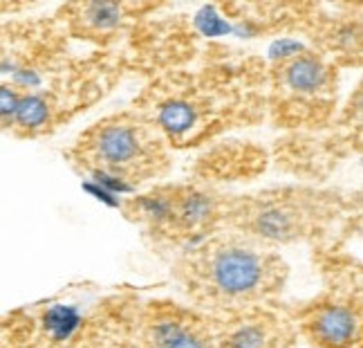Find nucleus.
<instances>
[{"label":"nucleus","mask_w":363,"mask_h":348,"mask_svg":"<svg viewBox=\"0 0 363 348\" xmlns=\"http://www.w3.org/2000/svg\"><path fill=\"white\" fill-rule=\"evenodd\" d=\"M25 92H27L25 88H21L18 83H13L9 79L0 81V131L3 133H7Z\"/></svg>","instance_id":"obj_15"},{"label":"nucleus","mask_w":363,"mask_h":348,"mask_svg":"<svg viewBox=\"0 0 363 348\" xmlns=\"http://www.w3.org/2000/svg\"><path fill=\"white\" fill-rule=\"evenodd\" d=\"M144 299L110 290L94 299H50L0 317V348H135Z\"/></svg>","instance_id":"obj_3"},{"label":"nucleus","mask_w":363,"mask_h":348,"mask_svg":"<svg viewBox=\"0 0 363 348\" xmlns=\"http://www.w3.org/2000/svg\"><path fill=\"white\" fill-rule=\"evenodd\" d=\"M135 348H218L211 317L173 299L144 301L137 317Z\"/></svg>","instance_id":"obj_10"},{"label":"nucleus","mask_w":363,"mask_h":348,"mask_svg":"<svg viewBox=\"0 0 363 348\" xmlns=\"http://www.w3.org/2000/svg\"><path fill=\"white\" fill-rule=\"evenodd\" d=\"M171 151L208 146L267 113V67L247 61L160 72L135 99Z\"/></svg>","instance_id":"obj_1"},{"label":"nucleus","mask_w":363,"mask_h":348,"mask_svg":"<svg viewBox=\"0 0 363 348\" xmlns=\"http://www.w3.org/2000/svg\"><path fill=\"white\" fill-rule=\"evenodd\" d=\"M65 158L79 173L121 187L155 183L173 166L166 139L135 108L90 124L65 151Z\"/></svg>","instance_id":"obj_5"},{"label":"nucleus","mask_w":363,"mask_h":348,"mask_svg":"<svg viewBox=\"0 0 363 348\" xmlns=\"http://www.w3.org/2000/svg\"><path fill=\"white\" fill-rule=\"evenodd\" d=\"M211 322L218 348H294L298 344L294 322L278 303L211 317Z\"/></svg>","instance_id":"obj_12"},{"label":"nucleus","mask_w":363,"mask_h":348,"mask_svg":"<svg viewBox=\"0 0 363 348\" xmlns=\"http://www.w3.org/2000/svg\"><path fill=\"white\" fill-rule=\"evenodd\" d=\"M0 40H3V23H0Z\"/></svg>","instance_id":"obj_16"},{"label":"nucleus","mask_w":363,"mask_h":348,"mask_svg":"<svg viewBox=\"0 0 363 348\" xmlns=\"http://www.w3.org/2000/svg\"><path fill=\"white\" fill-rule=\"evenodd\" d=\"M352 196L310 185L269 187L231 196L225 227L249 241L278 249L294 243H330V234L350 218Z\"/></svg>","instance_id":"obj_4"},{"label":"nucleus","mask_w":363,"mask_h":348,"mask_svg":"<svg viewBox=\"0 0 363 348\" xmlns=\"http://www.w3.org/2000/svg\"><path fill=\"white\" fill-rule=\"evenodd\" d=\"M325 288L298 308H287L296 326L298 339L314 348H361L363 299L361 270L352 259L323 261Z\"/></svg>","instance_id":"obj_8"},{"label":"nucleus","mask_w":363,"mask_h":348,"mask_svg":"<svg viewBox=\"0 0 363 348\" xmlns=\"http://www.w3.org/2000/svg\"><path fill=\"white\" fill-rule=\"evenodd\" d=\"M155 3H128V0H79L59 7L57 21L61 30L79 40L108 48L117 43L121 36L137 32V25L144 23L152 11H157Z\"/></svg>","instance_id":"obj_11"},{"label":"nucleus","mask_w":363,"mask_h":348,"mask_svg":"<svg viewBox=\"0 0 363 348\" xmlns=\"http://www.w3.org/2000/svg\"><path fill=\"white\" fill-rule=\"evenodd\" d=\"M269 164V153L254 142H238V139H218L195 160L193 178L198 183H238L264 173Z\"/></svg>","instance_id":"obj_14"},{"label":"nucleus","mask_w":363,"mask_h":348,"mask_svg":"<svg viewBox=\"0 0 363 348\" xmlns=\"http://www.w3.org/2000/svg\"><path fill=\"white\" fill-rule=\"evenodd\" d=\"M301 30L339 70L361 65V5H310Z\"/></svg>","instance_id":"obj_13"},{"label":"nucleus","mask_w":363,"mask_h":348,"mask_svg":"<svg viewBox=\"0 0 363 348\" xmlns=\"http://www.w3.org/2000/svg\"><path fill=\"white\" fill-rule=\"evenodd\" d=\"M341 72L314 48H296L267 67V113L278 129L310 131L334 119Z\"/></svg>","instance_id":"obj_7"},{"label":"nucleus","mask_w":363,"mask_h":348,"mask_svg":"<svg viewBox=\"0 0 363 348\" xmlns=\"http://www.w3.org/2000/svg\"><path fill=\"white\" fill-rule=\"evenodd\" d=\"M361 148V86L343 113L325 126L294 131L276 144L274 162L294 175L325 178L341 160Z\"/></svg>","instance_id":"obj_9"},{"label":"nucleus","mask_w":363,"mask_h":348,"mask_svg":"<svg viewBox=\"0 0 363 348\" xmlns=\"http://www.w3.org/2000/svg\"><path fill=\"white\" fill-rule=\"evenodd\" d=\"M231 196L218 187L160 183L121 202V212L146 241L164 252H182L225 227Z\"/></svg>","instance_id":"obj_6"},{"label":"nucleus","mask_w":363,"mask_h":348,"mask_svg":"<svg viewBox=\"0 0 363 348\" xmlns=\"http://www.w3.org/2000/svg\"><path fill=\"white\" fill-rule=\"evenodd\" d=\"M173 281L208 317L281 301L289 266L278 249L220 229L175 254Z\"/></svg>","instance_id":"obj_2"}]
</instances>
